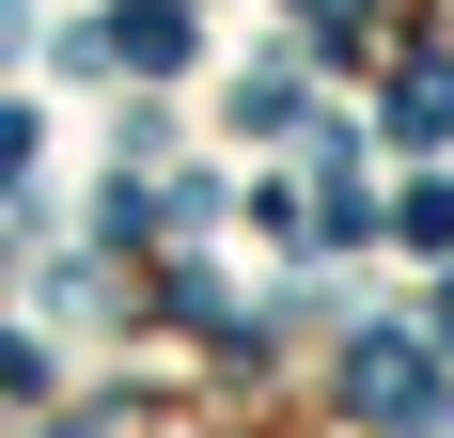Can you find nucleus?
Listing matches in <instances>:
<instances>
[{
  "label": "nucleus",
  "instance_id": "nucleus-1",
  "mask_svg": "<svg viewBox=\"0 0 454 438\" xmlns=\"http://www.w3.org/2000/svg\"><path fill=\"white\" fill-rule=\"evenodd\" d=\"M345 392H361V423H392V438H439V376H423L408 345H376V329H361V360H345Z\"/></svg>",
  "mask_w": 454,
  "mask_h": 438
},
{
  "label": "nucleus",
  "instance_id": "nucleus-2",
  "mask_svg": "<svg viewBox=\"0 0 454 438\" xmlns=\"http://www.w3.org/2000/svg\"><path fill=\"white\" fill-rule=\"evenodd\" d=\"M94 47H110V63H188V16H173V0H126Z\"/></svg>",
  "mask_w": 454,
  "mask_h": 438
},
{
  "label": "nucleus",
  "instance_id": "nucleus-3",
  "mask_svg": "<svg viewBox=\"0 0 454 438\" xmlns=\"http://www.w3.org/2000/svg\"><path fill=\"white\" fill-rule=\"evenodd\" d=\"M454 126V63H408V79H392V141H439Z\"/></svg>",
  "mask_w": 454,
  "mask_h": 438
},
{
  "label": "nucleus",
  "instance_id": "nucleus-4",
  "mask_svg": "<svg viewBox=\"0 0 454 438\" xmlns=\"http://www.w3.org/2000/svg\"><path fill=\"white\" fill-rule=\"evenodd\" d=\"M16 173H32V126H16V110H0V188H16Z\"/></svg>",
  "mask_w": 454,
  "mask_h": 438
},
{
  "label": "nucleus",
  "instance_id": "nucleus-5",
  "mask_svg": "<svg viewBox=\"0 0 454 438\" xmlns=\"http://www.w3.org/2000/svg\"><path fill=\"white\" fill-rule=\"evenodd\" d=\"M439 329H454V298H439Z\"/></svg>",
  "mask_w": 454,
  "mask_h": 438
}]
</instances>
